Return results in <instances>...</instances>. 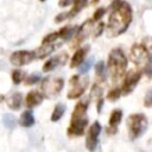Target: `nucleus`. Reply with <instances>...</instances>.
Wrapping results in <instances>:
<instances>
[{"mask_svg": "<svg viewBox=\"0 0 152 152\" xmlns=\"http://www.w3.org/2000/svg\"><path fill=\"white\" fill-rule=\"evenodd\" d=\"M133 12L131 5L125 0H114L110 4V14L107 23L108 37H116L126 32L132 23Z\"/></svg>", "mask_w": 152, "mask_h": 152, "instance_id": "f257e3e1", "label": "nucleus"}, {"mask_svg": "<svg viewBox=\"0 0 152 152\" xmlns=\"http://www.w3.org/2000/svg\"><path fill=\"white\" fill-rule=\"evenodd\" d=\"M127 64H128V59L125 52L122 51V49L115 48L109 52L107 61V71L114 82L121 80L125 76L127 70Z\"/></svg>", "mask_w": 152, "mask_h": 152, "instance_id": "f03ea898", "label": "nucleus"}, {"mask_svg": "<svg viewBox=\"0 0 152 152\" xmlns=\"http://www.w3.org/2000/svg\"><path fill=\"white\" fill-rule=\"evenodd\" d=\"M88 109V100H81L74 108L70 125L68 128V134L71 137L83 135L86 132V127L88 125V119L86 116Z\"/></svg>", "mask_w": 152, "mask_h": 152, "instance_id": "7ed1b4c3", "label": "nucleus"}, {"mask_svg": "<svg viewBox=\"0 0 152 152\" xmlns=\"http://www.w3.org/2000/svg\"><path fill=\"white\" fill-rule=\"evenodd\" d=\"M129 58L131 61L137 65V68H139L140 70L146 71L151 69V58L148 55V50L145 45L142 44H134L131 48L129 51Z\"/></svg>", "mask_w": 152, "mask_h": 152, "instance_id": "20e7f679", "label": "nucleus"}, {"mask_svg": "<svg viewBox=\"0 0 152 152\" xmlns=\"http://www.w3.org/2000/svg\"><path fill=\"white\" fill-rule=\"evenodd\" d=\"M147 118L142 113L131 114L127 119V128L131 139H137L141 137L147 128Z\"/></svg>", "mask_w": 152, "mask_h": 152, "instance_id": "39448f33", "label": "nucleus"}, {"mask_svg": "<svg viewBox=\"0 0 152 152\" xmlns=\"http://www.w3.org/2000/svg\"><path fill=\"white\" fill-rule=\"evenodd\" d=\"M89 83V78L87 76H78V75H74L69 82L70 88L68 91V99H77L80 96H82L88 87Z\"/></svg>", "mask_w": 152, "mask_h": 152, "instance_id": "423d86ee", "label": "nucleus"}, {"mask_svg": "<svg viewBox=\"0 0 152 152\" xmlns=\"http://www.w3.org/2000/svg\"><path fill=\"white\" fill-rule=\"evenodd\" d=\"M142 75V70H131L128 71L125 77H124V82L121 86V93L122 95H128L129 93H132L134 90V88L137 87L138 82L140 81Z\"/></svg>", "mask_w": 152, "mask_h": 152, "instance_id": "0eeeda50", "label": "nucleus"}, {"mask_svg": "<svg viewBox=\"0 0 152 152\" xmlns=\"http://www.w3.org/2000/svg\"><path fill=\"white\" fill-rule=\"evenodd\" d=\"M34 58H36L34 51L19 50V51H14V52L11 55L10 62H11L14 66H24V65L31 63Z\"/></svg>", "mask_w": 152, "mask_h": 152, "instance_id": "6e6552de", "label": "nucleus"}, {"mask_svg": "<svg viewBox=\"0 0 152 152\" xmlns=\"http://www.w3.org/2000/svg\"><path fill=\"white\" fill-rule=\"evenodd\" d=\"M64 86V81L63 78H45L42 83V90L45 95H57Z\"/></svg>", "mask_w": 152, "mask_h": 152, "instance_id": "1a4fd4ad", "label": "nucleus"}, {"mask_svg": "<svg viewBox=\"0 0 152 152\" xmlns=\"http://www.w3.org/2000/svg\"><path fill=\"white\" fill-rule=\"evenodd\" d=\"M101 133V125L95 121L89 128H88V132H87V137H86V146L87 148L93 152L95 151L96 146H97V142H99V135Z\"/></svg>", "mask_w": 152, "mask_h": 152, "instance_id": "9d476101", "label": "nucleus"}, {"mask_svg": "<svg viewBox=\"0 0 152 152\" xmlns=\"http://www.w3.org/2000/svg\"><path fill=\"white\" fill-rule=\"evenodd\" d=\"M68 61V53L66 52H61L51 58H49L45 63H44V66H43V71L44 72H50L52 70H55L56 68L58 66H62L66 63Z\"/></svg>", "mask_w": 152, "mask_h": 152, "instance_id": "9b49d317", "label": "nucleus"}, {"mask_svg": "<svg viewBox=\"0 0 152 152\" xmlns=\"http://www.w3.org/2000/svg\"><path fill=\"white\" fill-rule=\"evenodd\" d=\"M89 51V46H84V48H80L75 51V53L72 55L71 57V61H70V68H78L83 61L86 59V56Z\"/></svg>", "mask_w": 152, "mask_h": 152, "instance_id": "f8f14e48", "label": "nucleus"}, {"mask_svg": "<svg viewBox=\"0 0 152 152\" xmlns=\"http://www.w3.org/2000/svg\"><path fill=\"white\" fill-rule=\"evenodd\" d=\"M44 100V95L38 91V90H32L30 91L27 95H26V100H25V103L27 106V108H33L38 104H40Z\"/></svg>", "mask_w": 152, "mask_h": 152, "instance_id": "ddd939ff", "label": "nucleus"}, {"mask_svg": "<svg viewBox=\"0 0 152 152\" xmlns=\"http://www.w3.org/2000/svg\"><path fill=\"white\" fill-rule=\"evenodd\" d=\"M121 119H122V110L121 109H114L110 113V116H109L108 128H110L113 132H115L119 124L121 122Z\"/></svg>", "mask_w": 152, "mask_h": 152, "instance_id": "4468645a", "label": "nucleus"}, {"mask_svg": "<svg viewBox=\"0 0 152 152\" xmlns=\"http://www.w3.org/2000/svg\"><path fill=\"white\" fill-rule=\"evenodd\" d=\"M78 31V27L77 26H65V27H62L59 31H58V36H59V39L62 42H66L69 39H71Z\"/></svg>", "mask_w": 152, "mask_h": 152, "instance_id": "2eb2a0df", "label": "nucleus"}, {"mask_svg": "<svg viewBox=\"0 0 152 152\" xmlns=\"http://www.w3.org/2000/svg\"><path fill=\"white\" fill-rule=\"evenodd\" d=\"M34 124V116L30 109H26L21 113L19 118V125L23 127H31Z\"/></svg>", "mask_w": 152, "mask_h": 152, "instance_id": "dca6fc26", "label": "nucleus"}, {"mask_svg": "<svg viewBox=\"0 0 152 152\" xmlns=\"http://www.w3.org/2000/svg\"><path fill=\"white\" fill-rule=\"evenodd\" d=\"M21 101H23L21 94H20V93H14V94H12V95L8 97L7 104H8V107H10L11 109L17 110V109H19L20 106H21Z\"/></svg>", "mask_w": 152, "mask_h": 152, "instance_id": "f3484780", "label": "nucleus"}, {"mask_svg": "<svg viewBox=\"0 0 152 152\" xmlns=\"http://www.w3.org/2000/svg\"><path fill=\"white\" fill-rule=\"evenodd\" d=\"M95 74H96V78L101 82H103L107 77V66L104 64V62L100 61L97 62V64L95 65Z\"/></svg>", "mask_w": 152, "mask_h": 152, "instance_id": "a211bd4d", "label": "nucleus"}, {"mask_svg": "<svg viewBox=\"0 0 152 152\" xmlns=\"http://www.w3.org/2000/svg\"><path fill=\"white\" fill-rule=\"evenodd\" d=\"M87 5V0H75L74 2V7L68 12V18H72L76 14H78Z\"/></svg>", "mask_w": 152, "mask_h": 152, "instance_id": "6ab92c4d", "label": "nucleus"}, {"mask_svg": "<svg viewBox=\"0 0 152 152\" xmlns=\"http://www.w3.org/2000/svg\"><path fill=\"white\" fill-rule=\"evenodd\" d=\"M65 109H66L65 104L58 103V104L55 107V109H53V112H52V114H51V120H52V121H58V120L63 116V114L65 113Z\"/></svg>", "mask_w": 152, "mask_h": 152, "instance_id": "aec40b11", "label": "nucleus"}, {"mask_svg": "<svg viewBox=\"0 0 152 152\" xmlns=\"http://www.w3.org/2000/svg\"><path fill=\"white\" fill-rule=\"evenodd\" d=\"M25 80V72L20 69H14L12 71V81L14 84H19Z\"/></svg>", "mask_w": 152, "mask_h": 152, "instance_id": "412c9836", "label": "nucleus"}, {"mask_svg": "<svg viewBox=\"0 0 152 152\" xmlns=\"http://www.w3.org/2000/svg\"><path fill=\"white\" fill-rule=\"evenodd\" d=\"M93 63H94V58H93V57H90V58H88V59H84L83 63L78 66V71H80L81 74H86V72H88L89 69L93 66Z\"/></svg>", "mask_w": 152, "mask_h": 152, "instance_id": "4be33fe9", "label": "nucleus"}, {"mask_svg": "<svg viewBox=\"0 0 152 152\" xmlns=\"http://www.w3.org/2000/svg\"><path fill=\"white\" fill-rule=\"evenodd\" d=\"M121 95H122V93H121V88L115 87V88H113V89H110V90L108 91V94H107V99H108L109 101H116Z\"/></svg>", "mask_w": 152, "mask_h": 152, "instance_id": "5701e85b", "label": "nucleus"}, {"mask_svg": "<svg viewBox=\"0 0 152 152\" xmlns=\"http://www.w3.org/2000/svg\"><path fill=\"white\" fill-rule=\"evenodd\" d=\"M2 122H4V125H5L6 127H8V128H13L14 125H15V119H14L13 115L6 114V115H4V118H2Z\"/></svg>", "mask_w": 152, "mask_h": 152, "instance_id": "b1692460", "label": "nucleus"}, {"mask_svg": "<svg viewBox=\"0 0 152 152\" xmlns=\"http://www.w3.org/2000/svg\"><path fill=\"white\" fill-rule=\"evenodd\" d=\"M39 80H40V74L34 72V74H32V75H30V76H27L25 78V83L27 86H32V84H36Z\"/></svg>", "mask_w": 152, "mask_h": 152, "instance_id": "393cba45", "label": "nucleus"}, {"mask_svg": "<svg viewBox=\"0 0 152 152\" xmlns=\"http://www.w3.org/2000/svg\"><path fill=\"white\" fill-rule=\"evenodd\" d=\"M104 13H106V8H103V7H100V8H97L95 12H94V15H93V20L94 21H99L103 15H104Z\"/></svg>", "mask_w": 152, "mask_h": 152, "instance_id": "a878e982", "label": "nucleus"}, {"mask_svg": "<svg viewBox=\"0 0 152 152\" xmlns=\"http://www.w3.org/2000/svg\"><path fill=\"white\" fill-rule=\"evenodd\" d=\"M145 106H146V107L152 106V89H150L148 93H147L146 96H145Z\"/></svg>", "mask_w": 152, "mask_h": 152, "instance_id": "bb28decb", "label": "nucleus"}, {"mask_svg": "<svg viewBox=\"0 0 152 152\" xmlns=\"http://www.w3.org/2000/svg\"><path fill=\"white\" fill-rule=\"evenodd\" d=\"M74 2H75V0H59L58 1V6L59 7H66V6H70Z\"/></svg>", "mask_w": 152, "mask_h": 152, "instance_id": "cd10ccee", "label": "nucleus"}, {"mask_svg": "<svg viewBox=\"0 0 152 152\" xmlns=\"http://www.w3.org/2000/svg\"><path fill=\"white\" fill-rule=\"evenodd\" d=\"M39 1H42V2H43V1H45V0H39Z\"/></svg>", "mask_w": 152, "mask_h": 152, "instance_id": "c85d7f7f", "label": "nucleus"}]
</instances>
